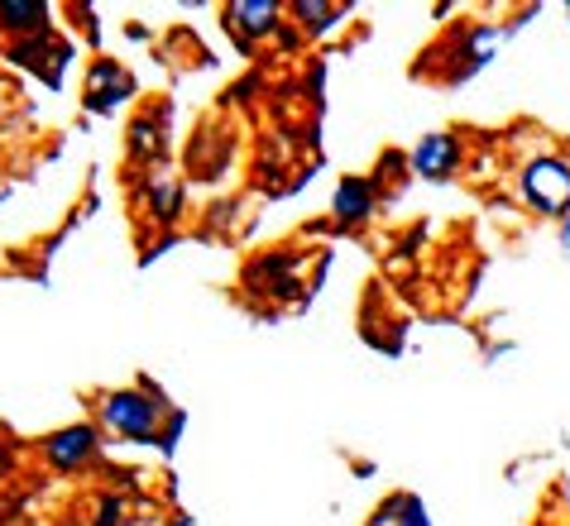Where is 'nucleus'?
Instances as JSON below:
<instances>
[{"instance_id": "obj_9", "label": "nucleus", "mask_w": 570, "mask_h": 526, "mask_svg": "<svg viewBox=\"0 0 570 526\" xmlns=\"http://www.w3.org/2000/svg\"><path fill=\"white\" fill-rule=\"evenodd\" d=\"M561 245L570 249V220H566V230H561Z\"/></svg>"}, {"instance_id": "obj_3", "label": "nucleus", "mask_w": 570, "mask_h": 526, "mask_svg": "<svg viewBox=\"0 0 570 526\" xmlns=\"http://www.w3.org/2000/svg\"><path fill=\"white\" fill-rule=\"evenodd\" d=\"M413 163H417L422 178H432V182H436V178H451L455 163H461V143H455L451 135H426V139L417 143Z\"/></svg>"}, {"instance_id": "obj_7", "label": "nucleus", "mask_w": 570, "mask_h": 526, "mask_svg": "<svg viewBox=\"0 0 570 526\" xmlns=\"http://www.w3.org/2000/svg\"><path fill=\"white\" fill-rule=\"evenodd\" d=\"M370 206H374V191H370V182H341V191H336V216H345V220H364L370 216Z\"/></svg>"}, {"instance_id": "obj_6", "label": "nucleus", "mask_w": 570, "mask_h": 526, "mask_svg": "<svg viewBox=\"0 0 570 526\" xmlns=\"http://www.w3.org/2000/svg\"><path fill=\"white\" fill-rule=\"evenodd\" d=\"M278 6H268V0H240V6H230V20L235 29H245V34H264L268 24H274Z\"/></svg>"}, {"instance_id": "obj_8", "label": "nucleus", "mask_w": 570, "mask_h": 526, "mask_svg": "<svg viewBox=\"0 0 570 526\" xmlns=\"http://www.w3.org/2000/svg\"><path fill=\"white\" fill-rule=\"evenodd\" d=\"M0 14H10V24H14V29H29V24H39V20H43V10H39V6H20V0H6V6H0Z\"/></svg>"}, {"instance_id": "obj_2", "label": "nucleus", "mask_w": 570, "mask_h": 526, "mask_svg": "<svg viewBox=\"0 0 570 526\" xmlns=\"http://www.w3.org/2000/svg\"><path fill=\"white\" fill-rule=\"evenodd\" d=\"M101 417L110 430L130 440H154V426H158V403L145 393H110L101 403Z\"/></svg>"}, {"instance_id": "obj_4", "label": "nucleus", "mask_w": 570, "mask_h": 526, "mask_svg": "<svg viewBox=\"0 0 570 526\" xmlns=\"http://www.w3.org/2000/svg\"><path fill=\"white\" fill-rule=\"evenodd\" d=\"M97 450V436H91V426H72V430H58V436L49 440V455H53V465L62 469H72V465H82V459Z\"/></svg>"}, {"instance_id": "obj_1", "label": "nucleus", "mask_w": 570, "mask_h": 526, "mask_svg": "<svg viewBox=\"0 0 570 526\" xmlns=\"http://www.w3.org/2000/svg\"><path fill=\"white\" fill-rule=\"evenodd\" d=\"M522 191L542 216H566L570 211V163L566 158H532L522 168Z\"/></svg>"}, {"instance_id": "obj_5", "label": "nucleus", "mask_w": 570, "mask_h": 526, "mask_svg": "<svg viewBox=\"0 0 570 526\" xmlns=\"http://www.w3.org/2000/svg\"><path fill=\"white\" fill-rule=\"evenodd\" d=\"M370 526H432V522H426V507L413 498V493H393V498L374 513Z\"/></svg>"}, {"instance_id": "obj_10", "label": "nucleus", "mask_w": 570, "mask_h": 526, "mask_svg": "<svg viewBox=\"0 0 570 526\" xmlns=\"http://www.w3.org/2000/svg\"><path fill=\"white\" fill-rule=\"evenodd\" d=\"M566 20H570V6H566Z\"/></svg>"}]
</instances>
